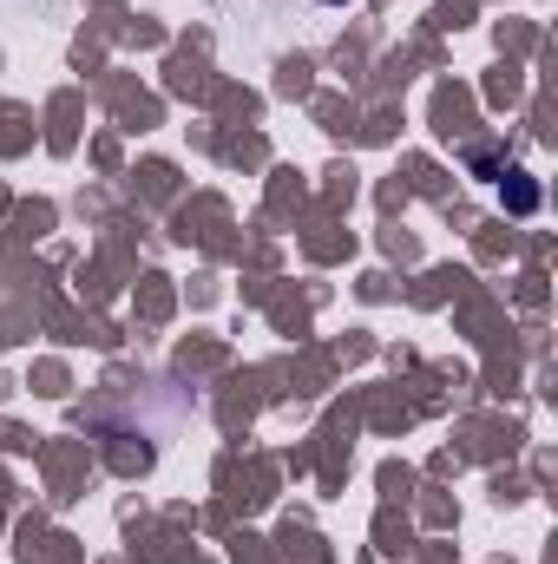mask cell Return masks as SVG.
Wrapping results in <instances>:
<instances>
[{"label": "cell", "instance_id": "6da1fadb", "mask_svg": "<svg viewBox=\"0 0 558 564\" xmlns=\"http://www.w3.org/2000/svg\"><path fill=\"white\" fill-rule=\"evenodd\" d=\"M500 177H506V210H513V217H533V210H539V184H533L526 171H500Z\"/></svg>", "mask_w": 558, "mask_h": 564}, {"label": "cell", "instance_id": "7a4b0ae2", "mask_svg": "<svg viewBox=\"0 0 558 564\" xmlns=\"http://www.w3.org/2000/svg\"><path fill=\"white\" fill-rule=\"evenodd\" d=\"M322 7H348V0H322Z\"/></svg>", "mask_w": 558, "mask_h": 564}]
</instances>
